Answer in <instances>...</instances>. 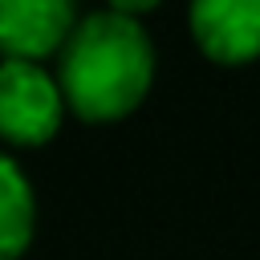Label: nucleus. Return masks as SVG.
Returning <instances> with one entry per match:
<instances>
[{
    "mask_svg": "<svg viewBox=\"0 0 260 260\" xmlns=\"http://www.w3.org/2000/svg\"><path fill=\"white\" fill-rule=\"evenodd\" d=\"M57 73L37 61H0V142L37 150L57 138L65 122Z\"/></svg>",
    "mask_w": 260,
    "mask_h": 260,
    "instance_id": "2",
    "label": "nucleus"
},
{
    "mask_svg": "<svg viewBox=\"0 0 260 260\" xmlns=\"http://www.w3.org/2000/svg\"><path fill=\"white\" fill-rule=\"evenodd\" d=\"M37 232V195L20 162L0 146V260H20Z\"/></svg>",
    "mask_w": 260,
    "mask_h": 260,
    "instance_id": "5",
    "label": "nucleus"
},
{
    "mask_svg": "<svg viewBox=\"0 0 260 260\" xmlns=\"http://www.w3.org/2000/svg\"><path fill=\"white\" fill-rule=\"evenodd\" d=\"M162 0H106V8L110 12H122V16H134V20H142L146 12H154Z\"/></svg>",
    "mask_w": 260,
    "mask_h": 260,
    "instance_id": "6",
    "label": "nucleus"
},
{
    "mask_svg": "<svg viewBox=\"0 0 260 260\" xmlns=\"http://www.w3.org/2000/svg\"><path fill=\"white\" fill-rule=\"evenodd\" d=\"M77 0H0V57L45 65L77 28Z\"/></svg>",
    "mask_w": 260,
    "mask_h": 260,
    "instance_id": "4",
    "label": "nucleus"
},
{
    "mask_svg": "<svg viewBox=\"0 0 260 260\" xmlns=\"http://www.w3.org/2000/svg\"><path fill=\"white\" fill-rule=\"evenodd\" d=\"M187 28L211 65L240 69L260 61V0H191Z\"/></svg>",
    "mask_w": 260,
    "mask_h": 260,
    "instance_id": "3",
    "label": "nucleus"
},
{
    "mask_svg": "<svg viewBox=\"0 0 260 260\" xmlns=\"http://www.w3.org/2000/svg\"><path fill=\"white\" fill-rule=\"evenodd\" d=\"M53 73L73 118L93 126L122 122L154 85V41L146 37L142 20L98 8L77 20Z\"/></svg>",
    "mask_w": 260,
    "mask_h": 260,
    "instance_id": "1",
    "label": "nucleus"
}]
</instances>
